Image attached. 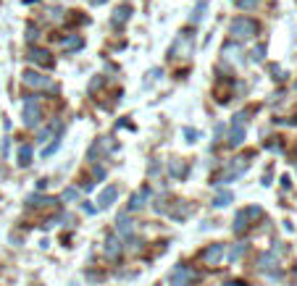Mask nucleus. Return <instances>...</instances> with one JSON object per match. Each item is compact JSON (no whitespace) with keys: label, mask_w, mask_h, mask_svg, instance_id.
<instances>
[{"label":"nucleus","mask_w":297,"mask_h":286,"mask_svg":"<svg viewBox=\"0 0 297 286\" xmlns=\"http://www.w3.org/2000/svg\"><path fill=\"white\" fill-rule=\"evenodd\" d=\"M229 34L234 37V40H253L258 34V21L250 16H237L234 21L229 24Z\"/></svg>","instance_id":"f257e3e1"},{"label":"nucleus","mask_w":297,"mask_h":286,"mask_svg":"<svg viewBox=\"0 0 297 286\" xmlns=\"http://www.w3.org/2000/svg\"><path fill=\"white\" fill-rule=\"evenodd\" d=\"M40 97L37 95H29V97H24V103H21V121L26 126H37V121H40V116H42V110H40Z\"/></svg>","instance_id":"f03ea898"},{"label":"nucleus","mask_w":297,"mask_h":286,"mask_svg":"<svg viewBox=\"0 0 297 286\" xmlns=\"http://www.w3.org/2000/svg\"><path fill=\"white\" fill-rule=\"evenodd\" d=\"M21 84H24L26 89H53V92L58 89L48 76H45V73H37V71H32V69L21 73Z\"/></svg>","instance_id":"7ed1b4c3"},{"label":"nucleus","mask_w":297,"mask_h":286,"mask_svg":"<svg viewBox=\"0 0 297 286\" xmlns=\"http://www.w3.org/2000/svg\"><path fill=\"white\" fill-rule=\"evenodd\" d=\"M258 215H261V208H245V210H239L237 218H234V223H231L234 234H245V231H247V226L253 223Z\"/></svg>","instance_id":"20e7f679"},{"label":"nucleus","mask_w":297,"mask_h":286,"mask_svg":"<svg viewBox=\"0 0 297 286\" xmlns=\"http://www.w3.org/2000/svg\"><path fill=\"white\" fill-rule=\"evenodd\" d=\"M192 279H195V271H192V268H187L184 263L176 265V268L171 271V276H169L171 286H190V284H192Z\"/></svg>","instance_id":"39448f33"},{"label":"nucleus","mask_w":297,"mask_h":286,"mask_svg":"<svg viewBox=\"0 0 297 286\" xmlns=\"http://www.w3.org/2000/svg\"><path fill=\"white\" fill-rule=\"evenodd\" d=\"M224 252H226V247L224 244H210V247H205L202 250V263L205 265H218L221 263V257H224Z\"/></svg>","instance_id":"423d86ee"},{"label":"nucleus","mask_w":297,"mask_h":286,"mask_svg":"<svg viewBox=\"0 0 297 286\" xmlns=\"http://www.w3.org/2000/svg\"><path fill=\"white\" fill-rule=\"evenodd\" d=\"M190 40V32H182L179 37H176V42H174V50H169V58H176V55H190L192 50V42H187Z\"/></svg>","instance_id":"0eeeda50"},{"label":"nucleus","mask_w":297,"mask_h":286,"mask_svg":"<svg viewBox=\"0 0 297 286\" xmlns=\"http://www.w3.org/2000/svg\"><path fill=\"white\" fill-rule=\"evenodd\" d=\"M121 250H124V244H121L118 236H108L105 239V257L108 260H118V257H121Z\"/></svg>","instance_id":"6e6552de"},{"label":"nucleus","mask_w":297,"mask_h":286,"mask_svg":"<svg viewBox=\"0 0 297 286\" xmlns=\"http://www.w3.org/2000/svg\"><path fill=\"white\" fill-rule=\"evenodd\" d=\"M26 61H37V63H42V66H53V55L48 50H40V48H32V50H26Z\"/></svg>","instance_id":"1a4fd4ad"},{"label":"nucleus","mask_w":297,"mask_h":286,"mask_svg":"<svg viewBox=\"0 0 297 286\" xmlns=\"http://www.w3.org/2000/svg\"><path fill=\"white\" fill-rule=\"evenodd\" d=\"M116 197H118V189L113 187V184H110V187H105L103 192H100V197H98V205L100 208H110L116 202Z\"/></svg>","instance_id":"9d476101"},{"label":"nucleus","mask_w":297,"mask_h":286,"mask_svg":"<svg viewBox=\"0 0 297 286\" xmlns=\"http://www.w3.org/2000/svg\"><path fill=\"white\" fill-rule=\"evenodd\" d=\"M129 16H132V5H129V3H121V5H118L116 11H113V16H110V21H113V26H121Z\"/></svg>","instance_id":"9b49d317"},{"label":"nucleus","mask_w":297,"mask_h":286,"mask_svg":"<svg viewBox=\"0 0 297 286\" xmlns=\"http://www.w3.org/2000/svg\"><path fill=\"white\" fill-rule=\"evenodd\" d=\"M153 192H147V189H142V192H137V195L129 200V205H126V210H140V208H145V202H147V197H150Z\"/></svg>","instance_id":"f8f14e48"},{"label":"nucleus","mask_w":297,"mask_h":286,"mask_svg":"<svg viewBox=\"0 0 297 286\" xmlns=\"http://www.w3.org/2000/svg\"><path fill=\"white\" fill-rule=\"evenodd\" d=\"M85 48V40H82L79 34H69L66 40H63V50H69V53H77Z\"/></svg>","instance_id":"ddd939ff"},{"label":"nucleus","mask_w":297,"mask_h":286,"mask_svg":"<svg viewBox=\"0 0 297 286\" xmlns=\"http://www.w3.org/2000/svg\"><path fill=\"white\" fill-rule=\"evenodd\" d=\"M242 140H245V129H242V124H231L229 144H231V147H237V144H242Z\"/></svg>","instance_id":"4468645a"},{"label":"nucleus","mask_w":297,"mask_h":286,"mask_svg":"<svg viewBox=\"0 0 297 286\" xmlns=\"http://www.w3.org/2000/svg\"><path fill=\"white\" fill-rule=\"evenodd\" d=\"M116 226H118V231H121L124 236H129V231H132V218H129V210H124V213L116 218Z\"/></svg>","instance_id":"2eb2a0df"},{"label":"nucleus","mask_w":297,"mask_h":286,"mask_svg":"<svg viewBox=\"0 0 297 286\" xmlns=\"http://www.w3.org/2000/svg\"><path fill=\"white\" fill-rule=\"evenodd\" d=\"M26 208H45V205H55V200L53 197H40V195H32L29 200L24 202Z\"/></svg>","instance_id":"dca6fc26"},{"label":"nucleus","mask_w":297,"mask_h":286,"mask_svg":"<svg viewBox=\"0 0 297 286\" xmlns=\"http://www.w3.org/2000/svg\"><path fill=\"white\" fill-rule=\"evenodd\" d=\"M231 200H234V195H231V192H218V195L213 197V208H226Z\"/></svg>","instance_id":"f3484780"},{"label":"nucleus","mask_w":297,"mask_h":286,"mask_svg":"<svg viewBox=\"0 0 297 286\" xmlns=\"http://www.w3.org/2000/svg\"><path fill=\"white\" fill-rule=\"evenodd\" d=\"M32 163V147L29 144H24V147H18V165H29Z\"/></svg>","instance_id":"a211bd4d"},{"label":"nucleus","mask_w":297,"mask_h":286,"mask_svg":"<svg viewBox=\"0 0 297 286\" xmlns=\"http://www.w3.org/2000/svg\"><path fill=\"white\" fill-rule=\"evenodd\" d=\"M224 58H234V61H239L242 58V48H239V45H224Z\"/></svg>","instance_id":"6ab92c4d"},{"label":"nucleus","mask_w":297,"mask_h":286,"mask_svg":"<svg viewBox=\"0 0 297 286\" xmlns=\"http://www.w3.org/2000/svg\"><path fill=\"white\" fill-rule=\"evenodd\" d=\"M245 250H247V244H245V242L234 244V247H231V252H229V260H239V257L245 255Z\"/></svg>","instance_id":"aec40b11"},{"label":"nucleus","mask_w":297,"mask_h":286,"mask_svg":"<svg viewBox=\"0 0 297 286\" xmlns=\"http://www.w3.org/2000/svg\"><path fill=\"white\" fill-rule=\"evenodd\" d=\"M234 3H237V8H239V11H255L261 0H234Z\"/></svg>","instance_id":"412c9836"},{"label":"nucleus","mask_w":297,"mask_h":286,"mask_svg":"<svg viewBox=\"0 0 297 286\" xmlns=\"http://www.w3.org/2000/svg\"><path fill=\"white\" fill-rule=\"evenodd\" d=\"M202 13H205V3H198V8H195V13L190 16V21H192V24H198L200 18H202Z\"/></svg>","instance_id":"4be33fe9"},{"label":"nucleus","mask_w":297,"mask_h":286,"mask_svg":"<svg viewBox=\"0 0 297 286\" xmlns=\"http://www.w3.org/2000/svg\"><path fill=\"white\" fill-rule=\"evenodd\" d=\"M169 171H171V176H184V173H182V171H184V163H182V160H174V163L169 165Z\"/></svg>","instance_id":"5701e85b"},{"label":"nucleus","mask_w":297,"mask_h":286,"mask_svg":"<svg viewBox=\"0 0 297 286\" xmlns=\"http://www.w3.org/2000/svg\"><path fill=\"white\" fill-rule=\"evenodd\" d=\"M63 200H69V202L79 200V189H77V187H69V189H63Z\"/></svg>","instance_id":"b1692460"},{"label":"nucleus","mask_w":297,"mask_h":286,"mask_svg":"<svg viewBox=\"0 0 297 286\" xmlns=\"http://www.w3.org/2000/svg\"><path fill=\"white\" fill-rule=\"evenodd\" d=\"M58 144H61V137H55V142H53V144H48V147L42 150V158H50V155H53L55 150H58Z\"/></svg>","instance_id":"393cba45"},{"label":"nucleus","mask_w":297,"mask_h":286,"mask_svg":"<svg viewBox=\"0 0 297 286\" xmlns=\"http://www.w3.org/2000/svg\"><path fill=\"white\" fill-rule=\"evenodd\" d=\"M250 58H253V61H263L266 58V48H263V45H258V50L250 53Z\"/></svg>","instance_id":"a878e982"},{"label":"nucleus","mask_w":297,"mask_h":286,"mask_svg":"<svg viewBox=\"0 0 297 286\" xmlns=\"http://www.w3.org/2000/svg\"><path fill=\"white\" fill-rule=\"evenodd\" d=\"M55 126H58V124H55ZM55 126H53V129H55ZM53 129H45V132L40 134V142H48V140H50V137H53Z\"/></svg>","instance_id":"bb28decb"},{"label":"nucleus","mask_w":297,"mask_h":286,"mask_svg":"<svg viewBox=\"0 0 297 286\" xmlns=\"http://www.w3.org/2000/svg\"><path fill=\"white\" fill-rule=\"evenodd\" d=\"M184 137H187V140H192V142H195V140H198L200 134L195 132V129H184Z\"/></svg>","instance_id":"cd10ccee"},{"label":"nucleus","mask_w":297,"mask_h":286,"mask_svg":"<svg viewBox=\"0 0 297 286\" xmlns=\"http://www.w3.org/2000/svg\"><path fill=\"white\" fill-rule=\"evenodd\" d=\"M82 208H85V213H87V215H92V213H95V208H92V205H87V202H85Z\"/></svg>","instance_id":"c85d7f7f"},{"label":"nucleus","mask_w":297,"mask_h":286,"mask_svg":"<svg viewBox=\"0 0 297 286\" xmlns=\"http://www.w3.org/2000/svg\"><path fill=\"white\" fill-rule=\"evenodd\" d=\"M87 3H92V5H103L105 0H87Z\"/></svg>","instance_id":"c756f323"},{"label":"nucleus","mask_w":297,"mask_h":286,"mask_svg":"<svg viewBox=\"0 0 297 286\" xmlns=\"http://www.w3.org/2000/svg\"><path fill=\"white\" fill-rule=\"evenodd\" d=\"M226 286H242V284H226Z\"/></svg>","instance_id":"7c9ffc66"},{"label":"nucleus","mask_w":297,"mask_h":286,"mask_svg":"<svg viewBox=\"0 0 297 286\" xmlns=\"http://www.w3.org/2000/svg\"><path fill=\"white\" fill-rule=\"evenodd\" d=\"M295 281H297V268H295Z\"/></svg>","instance_id":"2f4dec72"}]
</instances>
